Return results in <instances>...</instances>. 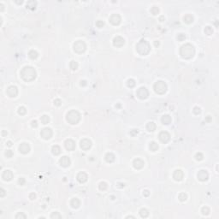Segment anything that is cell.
Segmentation results:
<instances>
[{
	"instance_id": "6da1fadb",
	"label": "cell",
	"mask_w": 219,
	"mask_h": 219,
	"mask_svg": "<svg viewBox=\"0 0 219 219\" xmlns=\"http://www.w3.org/2000/svg\"><path fill=\"white\" fill-rule=\"evenodd\" d=\"M36 76H37V72L34 68H33L32 66H25L21 70V79L27 82L35 80Z\"/></svg>"
},
{
	"instance_id": "7a4b0ae2",
	"label": "cell",
	"mask_w": 219,
	"mask_h": 219,
	"mask_svg": "<svg viewBox=\"0 0 219 219\" xmlns=\"http://www.w3.org/2000/svg\"><path fill=\"white\" fill-rule=\"evenodd\" d=\"M180 55L184 59H191L195 55V48L193 45L187 43L180 48Z\"/></svg>"
},
{
	"instance_id": "3957f363",
	"label": "cell",
	"mask_w": 219,
	"mask_h": 219,
	"mask_svg": "<svg viewBox=\"0 0 219 219\" xmlns=\"http://www.w3.org/2000/svg\"><path fill=\"white\" fill-rule=\"evenodd\" d=\"M136 51L141 56L147 55L151 51L150 44L145 39H141L140 41L136 45Z\"/></svg>"
},
{
	"instance_id": "277c9868",
	"label": "cell",
	"mask_w": 219,
	"mask_h": 219,
	"mask_svg": "<svg viewBox=\"0 0 219 219\" xmlns=\"http://www.w3.org/2000/svg\"><path fill=\"white\" fill-rule=\"evenodd\" d=\"M66 120L70 124H77L81 120V114L75 110L69 111L66 116Z\"/></svg>"
},
{
	"instance_id": "5b68a950",
	"label": "cell",
	"mask_w": 219,
	"mask_h": 219,
	"mask_svg": "<svg viewBox=\"0 0 219 219\" xmlns=\"http://www.w3.org/2000/svg\"><path fill=\"white\" fill-rule=\"evenodd\" d=\"M153 89L157 94H164L166 92L167 89H168V87H167V84L164 81H158L154 84Z\"/></svg>"
},
{
	"instance_id": "8992f818",
	"label": "cell",
	"mask_w": 219,
	"mask_h": 219,
	"mask_svg": "<svg viewBox=\"0 0 219 219\" xmlns=\"http://www.w3.org/2000/svg\"><path fill=\"white\" fill-rule=\"evenodd\" d=\"M73 48H74V51H75L76 53H83L84 51H86V46L85 42L82 41V40H78V41H75L74 43V45H73Z\"/></svg>"
},
{
	"instance_id": "52a82bcc",
	"label": "cell",
	"mask_w": 219,
	"mask_h": 219,
	"mask_svg": "<svg viewBox=\"0 0 219 219\" xmlns=\"http://www.w3.org/2000/svg\"><path fill=\"white\" fill-rule=\"evenodd\" d=\"M136 95H137V97H138L139 99H147L148 96H149V92H148V90L145 87H140L138 90H137Z\"/></svg>"
},
{
	"instance_id": "ba28073f",
	"label": "cell",
	"mask_w": 219,
	"mask_h": 219,
	"mask_svg": "<svg viewBox=\"0 0 219 219\" xmlns=\"http://www.w3.org/2000/svg\"><path fill=\"white\" fill-rule=\"evenodd\" d=\"M52 130H51L50 128H45L41 130L40 132V135L44 140H49L52 137Z\"/></svg>"
},
{
	"instance_id": "9c48e42d",
	"label": "cell",
	"mask_w": 219,
	"mask_h": 219,
	"mask_svg": "<svg viewBox=\"0 0 219 219\" xmlns=\"http://www.w3.org/2000/svg\"><path fill=\"white\" fill-rule=\"evenodd\" d=\"M158 139L162 143L166 144V143H168L169 141V140H170V135H169V134L168 132L163 131L158 134Z\"/></svg>"
},
{
	"instance_id": "30bf717a",
	"label": "cell",
	"mask_w": 219,
	"mask_h": 219,
	"mask_svg": "<svg viewBox=\"0 0 219 219\" xmlns=\"http://www.w3.org/2000/svg\"><path fill=\"white\" fill-rule=\"evenodd\" d=\"M92 141H91L90 140H88V139H83V140H81V142H80V146H81V149L84 151L89 150L91 148V146H92Z\"/></svg>"
},
{
	"instance_id": "8fae6325",
	"label": "cell",
	"mask_w": 219,
	"mask_h": 219,
	"mask_svg": "<svg viewBox=\"0 0 219 219\" xmlns=\"http://www.w3.org/2000/svg\"><path fill=\"white\" fill-rule=\"evenodd\" d=\"M6 93H7V95L9 97L15 98L18 94V89H17V87H16V86H10V87H9L7 88Z\"/></svg>"
},
{
	"instance_id": "7c38bea8",
	"label": "cell",
	"mask_w": 219,
	"mask_h": 219,
	"mask_svg": "<svg viewBox=\"0 0 219 219\" xmlns=\"http://www.w3.org/2000/svg\"><path fill=\"white\" fill-rule=\"evenodd\" d=\"M122 21V18H121L120 15L118 14H113L111 15V17H110V22L114 26H117L121 23Z\"/></svg>"
},
{
	"instance_id": "4fadbf2b",
	"label": "cell",
	"mask_w": 219,
	"mask_h": 219,
	"mask_svg": "<svg viewBox=\"0 0 219 219\" xmlns=\"http://www.w3.org/2000/svg\"><path fill=\"white\" fill-rule=\"evenodd\" d=\"M64 145H65V148H66L68 151H74L76 146L75 142H74L73 140H71V139L66 140L64 142Z\"/></svg>"
},
{
	"instance_id": "5bb4252c",
	"label": "cell",
	"mask_w": 219,
	"mask_h": 219,
	"mask_svg": "<svg viewBox=\"0 0 219 219\" xmlns=\"http://www.w3.org/2000/svg\"><path fill=\"white\" fill-rule=\"evenodd\" d=\"M197 176H198V179L200 181V182H205V181H207V179L209 178V174H208L207 171L205 170V169H201V170L198 171Z\"/></svg>"
},
{
	"instance_id": "9a60e30c",
	"label": "cell",
	"mask_w": 219,
	"mask_h": 219,
	"mask_svg": "<svg viewBox=\"0 0 219 219\" xmlns=\"http://www.w3.org/2000/svg\"><path fill=\"white\" fill-rule=\"evenodd\" d=\"M19 152L22 153V154H28V152H30V145L28 143H21L19 145Z\"/></svg>"
},
{
	"instance_id": "2e32d148",
	"label": "cell",
	"mask_w": 219,
	"mask_h": 219,
	"mask_svg": "<svg viewBox=\"0 0 219 219\" xmlns=\"http://www.w3.org/2000/svg\"><path fill=\"white\" fill-rule=\"evenodd\" d=\"M59 164H60L61 166L64 167V168H67V167H69V165H70V164H71V160H70V158H69V157H67V156H63V157H61L60 160H59Z\"/></svg>"
},
{
	"instance_id": "e0dca14e",
	"label": "cell",
	"mask_w": 219,
	"mask_h": 219,
	"mask_svg": "<svg viewBox=\"0 0 219 219\" xmlns=\"http://www.w3.org/2000/svg\"><path fill=\"white\" fill-rule=\"evenodd\" d=\"M2 178H3V180L5 181V182L11 181L12 178H13V173H12V171L9 170V169L4 170L2 174Z\"/></svg>"
},
{
	"instance_id": "ac0fdd59",
	"label": "cell",
	"mask_w": 219,
	"mask_h": 219,
	"mask_svg": "<svg viewBox=\"0 0 219 219\" xmlns=\"http://www.w3.org/2000/svg\"><path fill=\"white\" fill-rule=\"evenodd\" d=\"M125 43L124 39L121 36H116V37L114 38L113 39V45L116 47H122Z\"/></svg>"
},
{
	"instance_id": "d6986e66",
	"label": "cell",
	"mask_w": 219,
	"mask_h": 219,
	"mask_svg": "<svg viewBox=\"0 0 219 219\" xmlns=\"http://www.w3.org/2000/svg\"><path fill=\"white\" fill-rule=\"evenodd\" d=\"M133 165L136 169H140L144 167V161L140 158H135L133 162Z\"/></svg>"
},
{
	"instance_id": "ffe728a7",
	"label": "cell",
	"mask_w": 219,
	"mask_h": 219,
	"mask_svg": "<svg viewBox=\"0 0 219 219\" xmlns=\"http://www.w3.org/2000/svg\"><path fill=\"white\" fill-rule=\"evenodd\" d=\"M183 176H184V174L181 169H176L173 174V178L177 182L182 181L183 179Z\"/></svg>"
},
{
	"instance_id": "44dd1931",
	"label": "cell",
	"mask_w": 219,
	"mask_h": 219,
	"mask_svg": "<svg viewBox=\"0 0 219 219\" xmlns=\"http://www.w3.org/2000/svg\"><path fill=\"white\" fill-rule=\"evenodd\" d=\"M77 181H78L80 183H85L87 181V175L85 173V172H80V173L77 175Z\"/></svg>"
},
{
	"instance_id": "7402d4cb",
	"label": "cell",
	"mask_w": 219,
	"mask_h": 219,
	"mask_svg": "<svg viewBox=\"0 0 219 219\" xmlns=\"http://www.w3.org/2000/svg\"><path fill=\"white\" fill-rule=\"evenodd\" d=\"M70 205H71L72 208L77 209V208H79L80 207V205H81V201L79 200L77 198H72L71 201H70Z\"/></svg>"
},
{
	"instance_id": "603a6c76",
	"label": "cell",
	"mask_w": 219,
	"mask_h": 219,
	"mask_svg": "<svg viewBox=\"0 0 219 219\" xmlns=\"http://www.w3.org/2000/svg\"><path fill=\"white\" fill-rule=\"evenodd\" d=\"M104 158H105V161L107 162V163H113V162L115 161L116 157H115V155H114L113 153H111V152H108V153H106Z\"/></svg>"
},
{
	"instance_id": "cb8c5ba5",
	"label": "cell",
	"mask_w": 219,
	"mask_h": 219,
	"mask_svg": "<svg viewBox=\"0 0 219 219\" xmlns=\"http://www.w3.org/2000/svg\"><path fill=\"white\" fill-rule=\"evenodd\" d=\"M171 121H172V119H171V116L169 115H164L161 118V122L165 125L171 123Z\"/></svg>"
},
{
	"instance_id": "d4e9b609",
	"label": "cell",
	"mask_w": 219,
	"mask_h": 219,
	"mask_svg": "<svg viewBox=\"0 0 219 219\" xmlns=\"http://www.w3.org/2000/svg\"><path fill=\"white\" fill-rule=\"evenodd\" d=\"M36 6H37V2L34 0H30L27 3V8L30 9H35Z\"/></svg>"
},
{
	"instance_id": "484cf974",
	"label": "cell",
	"mask_w": 219,
	"mask_h": 219,
	"mask_svg": "<svg viewBox=\"0 0 219 219\" xmlns=\"http://www.w3.org/2000/svg\"><path fill=\"white\" fill-rule=\"evenodd\" d=\"M51 152H52L54 155H56V156H57V155H59L61 153L60 146H58V145H53L52 148H51Z\"/></svg>"
},
{
	"instance_id": "4316f807",
	"label": "cell",
	"mask_w": 219,
	"mask_h": 219,
	"mask_svg": "<svg viewBox=\"0 0 219 219\" xmlns=\"http://www.w3.org/2000/svg\"><path fill=\"white\" fill-rule=\"evenodd\" d=\"M146 129H147L148 131L153 132L154 130H156V124L153 122H148L147 125H146Z\"/></svg>"
},
{
	"instance_id": "83f0119b",
	"label": "cell",
	"mask_w": 219,
	"mask_h": 219,
	"mask_svg": "<svg viewBox=\"0 0 219 219\" xmlns=\"http://www.w3.org/2000/svg\"><path fill=\"white\" fill-rule=\"evenodd\" d=\"M149 148H150V150L152 152H156L158 149V144L156 143L155 141H152L150 143V145H149Z\"/></svg>"
},
{
	"instance_id": "f1b7e54d",
	"label": "cell",
	"mask_w": 219,
	"mask_h": 219,
	"mask_svg": "<svg viewBox=\"0 0 219 219\" xmlns=\"http://www.w3.org/2000/svg\"><path fill=\"white\" fill-rule=\"evenodd\" d=\"M184 21L187 24H190L194 21V16L192 15H186L184 16Z\"/></svg>"
},
{
	"instance_id": "f546056e",
	"label": "cell",
	"mask_w": 219,
	"mask_h": 219,
	"mask_svg": "<svg viewBox=\"0 0 219 219\" xmlns=\"http://www.w3.org/2000/svg\"><path fill=\"white\" fill-rule=\"evenodd\" d=\"M38 56H39V53L36 51H34V50H32V51H30L29 53H28V57H29L31 59H36V58H38Z\"/></svg>"
},
{
	"instance_id": "4dcf8cb0",
	"label": "cell",
	"mask_w": 219,
	"mask_h": 219,
	"mask_svg": "<svg viewBox=\"0 0 219 219\" xmlns=\"http://www.w3.org/2000/svg\"><path fill=\"white\" fill-rule=\"evenodd\" d=\"M140 215L141 217L145 218V217H147L148 216H149V212H148V211L146 210L145 208H142V209L140 211Z\"/></svg>"
},
{
	"instance_id": "1f68e13d",
	"label": "cell",
	"mask_w": 219,
	"mask_h": 219,
	"mask_svg": "<svg viewBox=\"0 0 219 219\" xmlns=\"http://www.w3.org/2000/svg\"><path fill=\"white\" fill-rule=\"evenodd\" d=\"M40 121H41V122L43 124H47V123H49V122H50V117H49V116H47V115H43L41 117H40Z\"/></svg>"
},
{
	"instance_id": "d6a6232c",
	"label": "cell",
	"mask_w": 219,
	"mask_h": 219,
	"mask_svg": "<svg viewBox=\"0 0 219 219\" xmlns=\"http://www.w3.org/2000/svg\"><path fill=\"white\" fill-rule=\"evenodd\" d=\"M51 219H60L62 218V216L60 215V213L58 211H55V212H52L51 215Z\"/></svg>"
},
{
	"instance_id": "836d02e7",
	"label": "cell",
	"mask_w": 219,
	"mask_h": 219,
	"mask_svg": "<svg viewBox=\"0 0 219 219\" xmlns=\"http://www.w3.org/2000/svg\"><path fill=\"white\" fill-rule=\"evenodd\" d=\"M69 66H70V69H71L72 70H76V69H78L79 64H78V62H75V61H71Z\"/></svg>"
},
{
	"instance_id": "e575fe53",
	"label": "cell",
	"mask_w": 219,
	"mask_h": 219,
	"mask_svg": "<svg viewBox=\"0 0 219 219\" xmlns=\"http://www.w3.org/2000/svg\"><path fill=\"white\" fill-rule=\"evenodd\" d=\"M107 187H108V185H107V183L104 182H101L99 185V188L100 189L101 191H104V190H106Z\"/></svg>"
},
{
	"instance_id": "d590c367",
	"label": "cell",
	"mask_w": 219,
	"mask_h": 219,
	"mask_svg": "<svg viewBox=\"0 0 219 219\" xmlns=\"http://www.w3.org/2000/svg\"><path fill=\"white\" fill-rule=\"evenodd\" d=\"M178 198H179V200L182 201V202H184V201L187 200V195L185 193H181L180 194H179V196H178Z\"/></svg>"
},
{
	"instance_id": "8d00e7d4",
	"label": "cell",
	"mask_w": 219,
	"mask_h": 219,
	"mask_svg": "<svg viewBox=\"0 0 219 219\" xmlns=\"http://www.w3.org/2000/svg\"><path fill=\"white\" fill-rule=\"evenodd\" d=\"M135 81H134V79H128L127 81V85L128 87H134V86H135Z\"/></svg>"
},
{
	"instance_id": "74e56055",
	"label": "cell",
	"mask_w": 219,
	"mask_h": 219,
	"mask_svg": "<svg viewBox=\"0 0 219 219\" xmlns=\"http://www.w3.org/2000/svg\"><path fill=\"white\" fill-rule=\"evenodd\" d=\"M26 112H27V110H26V108L24 107V106H21V107H19L18 109V114L19 115H25Z\"/></svg>"
},
{
	"instance_id": "f35d334b",
	"label": "cell",
	"mask_w": 219,
	"mask_h": 219,
	"mask_svg": "<svg viewBox=\"0 0 219 219\" xmlns=\"http://www.w3.org/2000/svg\"><path fill=\"white\" fill-rule=\"evenodd\" d=\"M205 34L211 35V34H212V33H213V29H212L211 27L208 26V27H206V28H205Z\"/></svg>"
},
{
	"instance_id": "ab89813d",
	"label": "cell",
	"mask_w": 219,
	"mask_h": 219,
	"mask_svg": "<svg viewBox=\"0 0 219 219\" xmlns=\"http://www.w3.org/2000/svg\"><path fill=\"white\" fill-rule=\"evenodd\" d=\"M151 12H152V15H154V16H156V15H157L159 13V9L158 7H157V6H153V7L151 9Z\"/></svg>"
},
{
	"instance_id": "60d3db41",
	"label": "cell",
	"mask_w": 219,
	"mask_h": 219,
	"mask_svg": "<svg viewBox=\"0 0 219 219\" xmlns=\"http://www.w3.org/2000/svg\"><path fill=\"white\" fill-rule=\"evenodd\" d=\"M201 212H202V214H203V215L207 216V215H209V213H210V209H209L207 206H205V207L202 208Z\"/></svg>"
},
{
	"instance_id": "b9f144b4",
	"label": "cell",
	"mask_w": 219,
	"mask_h": 219,
	"mask_svg": "<svg viewBox=\"0 0 219 219\" xmlns=\"http://www.w3.org/2000/svg\"><path fill=\"white\" fill-rule=\"evenodd\" d=\"M16 219H26L27 218V217H26L25 214H23L22 212H19V213H17V214L16 215Z\"/></svg>"
},
{
	"instance_id": "7bdbcfd3",
	"label": "cell",
	"mask_w": 219,
	"mask_h": 219,
	"mask_svg": "<svg viewBox=\"0 0 219 219\" xmlns=\"http://www.w3.org/2000/svg\"><path fill=\"white\" fill-rule=\"evenodd\" d=\"M203 158H204V155L202 154L201 152H198V153H196V155H195V159H196V160H198V161H201Z\"/></svg>"
},
{
	"instance_id": "ee69618b",
	"label": "cell",
	"mask_w": 219,
	"mask_h": 219,
	"mask_svg": "<svg viewBox=\"0 0 219 219\" xmlns=\"http://www.w3.org/2000/svg\"><path fill=\"white\" fill-rule=\"evenodd\" d=\"M177 39L179 41H183L186 39V35L184 33H180V34L177 35Z\"/></svg>"
},
{
	"instance_id": "f6af8a7d",
	"label": "cell",
	"mask_w": 219,
	"mask_h": 219,
	"mask_svg": "<svg viewBox=\"0 0 219 219\" xmlns=\"http://www.w3.org/2000/svg\"><path fill=\"white\" fill-rule=\"evenodd\" d=\"M5 156L8 157V158H10L13 156V152L11 150H7L5 152Z\"/></svg>"
},
{
	"instance_id": "bcb514c9",
	"label": "cell",
	"mask_w": 219,
	"mask_h": 219,
	"mask_svg": "<svg viewBox=\"0 0 219 219\" xmlns=\"http://www.w3.org/2000/svg\"><path fill=\"white\" fill-rule=\"evenodd\" d=\"M201 112V109L198 107V106H196V107H194V113L195 114V115H198V114Z\"/></svg>"
},
{
	"instance_id": "7dc6e473",
	"label": "cell",
	"mask_w": 219,
	"mask_h": 219,
	"mask_svg": "<svg viewBox=\"0 0 219 219\" xmlns=\"http://www.w3.org/2000/svg\"><path fill=\"white\" fill-rule=\"evenodd\" d=\"M104 21H98L97 22H96V26H97L98 28H103L104 27Z\"/></svg>"
},
{
	"instance_id": "c3c4849f",
	"label": "cell",
	"mask_w": 219,
	"mask_h": 219,
	"mask_svg": "<svg viewBox=\"0 0 219 219\" xmlns=\"http://www.w3.org/2000/svg\"><path fill=\"white\" fill-rule=\"evenodd\" d=\"M54 104H55L56 106H60L61 104H62V101H61V99H57L54 100Z\"/></svg>"
},
{
	"instance_id": "681fc988",
	"label": "cell",
	"mask_w": 219,
	"mask_h": 219,
	"mask_svg": "<svg viewBox=\"0 0 219 219\" xmlns=\"http://www.w3.org/2000/svg\"><path fill=\"white\" fill-rule=\"evenodd\" d=\"M18 182H19V184L21 185V186H23V185L26 183V180L23 177H21V178H19Z\"/></svg>"
},
{
	"instance_id": "f907efd6",
	"label": "cell",
	"mask_w": 219,
	"mask_h": 219,
	"mask_svg": "<svg viewBox=\"0 0 219 219\" xmlns=\"http://www.w3.org/2000/svg\"><path fill=\"white\" fill-rule=\"evenodd\" d=\"M31 125H32V127H33V128H37L38 127V122L36 120H33L32 122H31Z\"/></svg>"
},
{
	"instance_id": "816d5d0a",
	"label": "cell",
	"mask_w": 219,
	"mask_h": 219,
	"mask_svg": "<svg viewBox=\"0 0 219 219\" xmlns=\"http://www.w3.org/2000/svg\"><path fill=\"white\" fill-rule=\"evenodd\" d=\"M35 198H36V194H35L34 193H32V194H29V198H30V199L33 200V199H35Z\"/></svg>"
},
{
	"instance_id": "f5cc1de1",
	"label": "cell",
	"mask_w": 219,
	"mask_h": 219,
	"mask_svg": "<svg viewBox=\"0 0 219 219\" xmlns=\"http://www.w3.org/2000/svg\"><path fill=\"white\" fill-rule=\"evenodd\" d=\"M5 195V191L4 188H0V197H4Z\"/></svg>"
},
{
	"instance_id": "db71d44e",
	"label": "cell",
	"mask_w": 219,
	"mask_h": 219,
	"mask_svg": "<svg viewBox=\"0 0 219 219\" xmlns=\"http://www.w3.org/2000/svg\"><path fill=\"white\" fill-rule=\"evenodd\" d=\"M143 195L145 197H148L149 195H150V192L148 191V190H144L143 191Z\"/></svg>"
},
{
	"instance_id": "11a10c76",
	"label": "cell",
	"mask_w": 219,
	"mask_h": 219,
	"mask_svg": "<svg viewBox=\"0 0 219 219\" xmlns=\"http://www.w3.org/2000/svg\"><path fill=\"white\" fill-rule=\"evenodd\" d=\"M136 134H138V130H136V129H134V130H132L130 132V134H132V135H134Z\"/></svg>"
},
{
	"instance_id": "9f6ffc18",
	"label": "cell",
	"mask_w": 219,
	"mask_h": 219,
	"mask_svg": "<svg viewBox=\"0 0 219 219\" xmlns=\"http://www.w3.org/2000/svg\"><path fill=\"white\" fill-rule=\"evenodd\" d=\"M205 122H211V117L210 116H206V117H205Z\"/></svg>"
},
{
	"instance_id": "6f0895ef",
	"label": "cell",
	"mask_w": 219,
	"mask_h": 219,
	"mask_svg": "<svg viewBox=\"0 0 219 219\" xmlns=\"http://www.w3.org/2000/svg\"><path fill=\"white\" fill-rule=\"evenodd\" d=\"M86 85H87V81H81V86H83V87H85Z\"/></svg>"
},
{
	"instance_id": "680465c9",
	"label": "cell",
	"mask_w": 219,
	"mask_h": 219,
	"mask_svg": "<svg viewBox=\"0 0 219 219\" xmlns=\"http://www.w3.org/2000/svg\"><path fill=\"white\" fill-rule=\"evenodd\" d=\"M5 135H7V132L4 131V130H3V131H2V136H3V137H4Z\"/></svg>"
},
{
	"instance_id": "91938a15",
	"label": "cell",
	"mask_w": 219,
	"mask_h": 219,
	"mask_svg": "<svg viewBox=\"0 0 219 219\" xmlns=\"http://www.w3.org/2000/svg\"><path fill=\"white\" fill-rule=\"evenodd\" d=\"M6 145H7L8 146H11V145H12V142H11V141H8L7 143H6Z\"/></svg>"
},
{
	"instance_id": "94428289",
	"label": "cell",
	"mask_w": 219,
	"mask_h": 219,
	"mask_svg": "<svg viewBox=\"0 0 219 219\" xmlns=\"http://www.w3.org/2000/svg\"><path fill=\"white\" fill-rule=\"evenodd\" d=\"M164 20V16H160V17H159V21H163Z\"/></svg>"
},
{
	"instance_id": "6125c7cd",
	"label": "cell",
	"mask_w": 219,
	"mask_h": 219,
	"mask_svg": "<svg viewBox=\"0 0 219 219\" xmlns=\"http://www.w3.org/2000/svg\"><path fill=\"white\" fill-rule=\"evenodd\" d=\"M0 7H1V11H3V10H4V4H0Z\"/></svg>"
},
{
	"instance_id": "be15d7a7",
	"label": "cell",
	"mask_w": 219,
	"mask_h": 219,
	"mask_svg": "<svg viewBox=\"0 0 219 219\" xmlns=\"http://www.w3.org/2000/svg\"><path fill=\"white\" fill-rule=\"evenodd\" d=\"M154 45H155V46H157H157L159 45V42H158V41H155V42H154Z\"/></svg>"
},
{
	"instance_id": "e7e4bbea",
	"label": "cell",
	"mask_w": 219,
	"mask_h": 219,
	"mask_svg": "<svg viewBox=\"0 0 219 219\" xmlns=\"http://www.w3.org/2000/svg\"><path fill=\"white\" fill-rule=\"evenodd\" d=\"M16 4H21L23 3V1H21V2H20V1H16Z\"/></svg>"
},
{
	"instance_id": "03108f58",
	"label": "cell",
	"mask_w": 219,
	"mask_h": 219,
	"mask_svg": "<svg viewBox=\"0 0 219 219\" xmlns=\"http://www.w3.org/2000/svg\"><path fill=\"white\" fill-rule=\"evenodd\" d=\"M126 218H134V217H133V216H128V217H126Z\"/></svg>"
},
{
	"instance_id": "003e7915",
	"label": "cell",
	"mask_w": 219,
	"mask_h": 219,
	"mask_svg": "<svg viewBox=\"0 0 219 219\" xmlns=\"http://www.w3.org/2000/svg\"><path fill=\"white\" fill-rule=\"evenodd\" d=\"M116 108H120V107H121V104H117V105H116Z\"/></svg>"
}]
</instances>
